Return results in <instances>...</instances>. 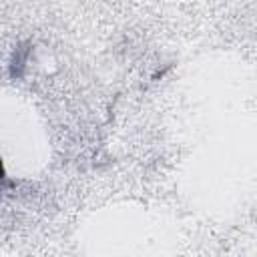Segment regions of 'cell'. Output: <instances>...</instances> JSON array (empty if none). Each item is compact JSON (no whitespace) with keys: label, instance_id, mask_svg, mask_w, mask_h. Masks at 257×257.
I'll use <instances>...</instances> for the list:
<instances>
[{"label":"cell","instance_id":"1","mask_svg":"<svg viewBox=\"0 0 257 257\" xmlns=\"http://www.w3.org/2000/svg\"><path fill=\"white\" fill-rule=\"evenodd\" d=\"M2 173H4V171H2V161H0V177H2Z\"/></svg>","mask_w":257,"mask_h":257}]
</instances>
